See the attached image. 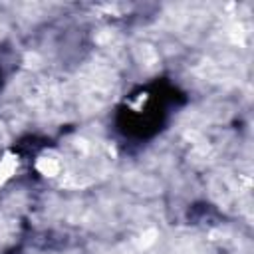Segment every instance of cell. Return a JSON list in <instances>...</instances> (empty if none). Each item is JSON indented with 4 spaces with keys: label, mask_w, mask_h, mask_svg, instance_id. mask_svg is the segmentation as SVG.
<instances>
[{
    "label": "cell",
    "mask_w": 254,
    "mask_h": 254,
    "mask_svg": "<svg viewBox=\"0 0 254 254\" xmlns=\"http://www.w3.org/2000/svg\"><path fill=\"white\" fill-rule=\"evenodd\" d=\"M36 169L44 175V177H58L62 173V161L60 157L48 153V155H42L38 161H36Z\"/></svg>",
    "instance_id": "1"
},
{
    "label": "cell",
    "mask_w": 254,
    "mask_h": 254,
    "mask_svg": "<svg viewBox=\"0 0 254 254\" xmlns=\"http://www.w3.org/2000/svg\"><path fill=\"white\" fill-rule=\"evenodd\" d=\"M16 165H18V161H16L14 155H4L0 159V185H4V181L14 175Z\"/></svg>",
    "instance_id": "2"
}]
</instances>
